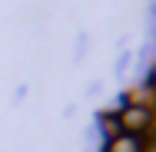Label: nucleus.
Here are the masks:
<instances>
[{
    "label": "nucleus",
    "mask_w": 156,
    "mask_h": 152,
    "mask_svg": "<svg viewBox=\"0 0 156 152\" xmlns=\"http://www.w3.org/2000/svg\"><path fill=\"white\" fill-rule=\"evenodd\" d=\"M150 83H156V66H153V79H150Z\"/></svg>",
    "instance_id": "obj_4"
},
{
    "label": "nucleus",
    "mask_w": 156,
    "mask_h": 152,
    "mask_svg": "<svg viewBox=\"0 0 156 152\" xmlns=\"http://www.w3.org/2000/svg\"><path fill=\"white\" fill-rule=\"evenodd\" d=\"M103 132H106L110 139L120 136V132H123V129H120V119H116V116H103Z\"/></svg>",
    "instance_id": "obj_3"
},
{
    "label": "nucleus",
    "mask_w": 156,
    "mask_h": 152,
    "mask_svg": "<svg viewBox=\"0 0 156 152\" xmlns=\"http://www.w3.org/2000/svg\"><path fill=\"white\" fill-rule=\"evenodd\" d=\"M106 152H143V139L120 132V136H113V139L106 142Z\"/></svg>",
    "instance_id": "obj_2"
},
{
    "label": "nucleus",
    "mask_w": 156,
    "mask_h": 152,
    "mask_svg": "<svg viewBox=\"0 0 156 152\" xmlns=\"http://www.w3.org/2000/svg\"><path fill=\"white\" fill-rule=\"evenodd\" d=\"M150 116H153V113H150L146 106H123V109L116 113L120 129H123L126 136H143V129H146Z\"/></svg>",
    "instance_id": "obj_1"
}]
</instances>
